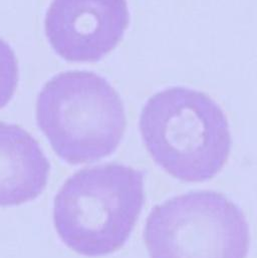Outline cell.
<instances>
[{"label":"cell","instance_id":"obj_5","mask_svg":"<svg viewBox=\"0 0 257 258\" xmlns=\"http://www.w3.org/2000/svg\"><path fill=\"white\" fill-rule=\"evenodd\" d=\"M128 22L127 0H52L45 32L66 60L96 62L119 44Z\"/></svg>","mask_w":257,"mask_h":258},{"label":"cell","instance_id":"obj_4","mask_svg":"<svg viewBox=\"0 0 257 258\" xmlns=\"http://www.w3.org/2000/svg\"><path fill=\"white\" fill-rule=\"evenodd\" d=\"M144 239L150 258H246L250 233L240 207L214 191H194L156 206Z\"/></svg>","mask_w":257,"mask_h":258},{"label":"cell","instance_id":"obj_7","mask_svg":"<svg viewBox=\"0 0 257 258\" xmlns=\"http://www.w3.org/2000/svg\"><path fill=\"white\" fill-rule=\"evenodd\" d=\"M17 82L18 67L14 51L0 38V109L11 100Z\"/></svg>","mask_w":257,"mask_h":258},{"label":"cell","instance_id":"obj_6","mask_svg":"<svg viewBox=\"0 0 257 258\" xmlns=\"http://www.w3.org/2000/svg\"><path fill=\"white\" fill-rule=\"evenodd\" d=\"M48 173L49 163L38 143L22 128L0 123V206L36 198Z\"/></svg>","mask_w":257,"mask_h":258},{"label":"cell","instance_id":"obj_3","mask_svg":"<svg viewBox=\"0 0 257 258\" xmlns=\"http://www.w3.org/2000/svg\"><path fill=\"white\" fill-rule=\"evenodd\" d=\"M36 121L54 152L73 165L113 154L127 125L117 91L90 72L62 73L46 83L37 98Z\"/></svg>","mask_w":257,"mask_h":258},{"label":"cell","instance_id":"obj_2","mask_svg":"<svg viewBox=\"0 0 257 258\" xmlns=\"http://www.w3.org/2000/svg\"><path fill=\"white\" fill-rule=\"evenodd\" d=\"M144 201L143 172L117 163L84 169L56 195L54 225L76 252L108 255L128 241Z\"/></svg>","mask_w":257,"mask_h":258},{"label":"cell","instance_id":"obj_1","mask_svg":"<svg viewBox=\"0 0 257 258\" xmlns=\"http://www.w3.org/2000/svg\"><path fill=\"white\" fill-rule=\"evenodd\" d=\"M140 130L154 161L185 182L214 178L232 146L221 108L206 94L183 87L149 99L141 113Z\"/></svg>","mask_w":257,"mask_h":258}]
</instances>
